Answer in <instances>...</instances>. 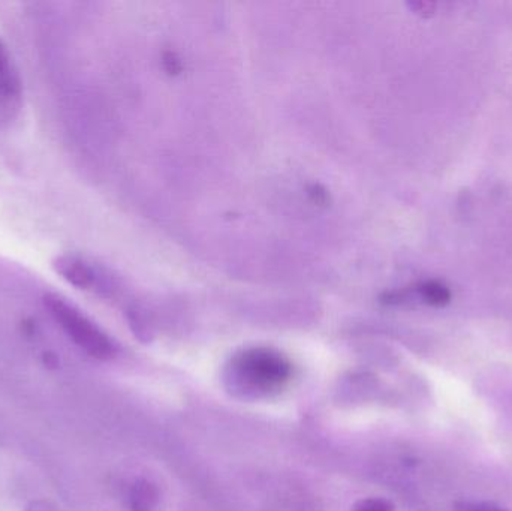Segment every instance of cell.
I'll list each match as a JSON object with an SVG mask.
<instances>
[{
  "label": "cell",
  "mask_w": 512,
  "mask_h": 511,
  "mask_svg": "<svg viewBox=\"0 0 512 511\" xmlns=\"http://www.w3.org/2000/svg\"><path fill=\"white\" fill-rule=\"evenodd\" d=\"M44 305L62 332L87 356L98 360L116 356V345L110 336L65 297L48 293Z\"/></svg>",
  "instance_id": "cell-1"
},
{
  "label": "cell",
  "mask_w": 512,
  "mask_h": 511,
  "mask_svg": "<svg viewBox=\"0 0 512 511\" xmlns=\"http://www.w3.org/2000/svg\"><path fill=\"white\" fill-rule=\"evenodd\" d=\"M233 369L246 387L262 393L282 389L292 377L289 360L270 348L243 351L234 359Z\"/></svg>",
  "instance_id": "cell-2"
},
{
  "label": "cell",
  "mask_w": 512,
  "mask_h": 511,
  "mask_svg": "<svg viewBox=\"0 0 512 511\" xmlns=\"http://www.w3.org/2000/svg\"><path fill=\"white\" fill-rule=\"evenodd\" d=\"M23 108V80L11 51L0 38V131L8 128Z\"/></svg>",
  "instance_id": "cell-3"
},
{
  "label": "cell",
  "mask_w": 512,
  "mask_h": 511,
  "mask_svg": "<svg viewBox=\"0 0 512 511\" xmlns=\"http://www.w3.org/2000/svg\"><path fill=\"white\" fill-rule=\"evenodd\" d=\"M53 269L78 290L105 294L111 290V278L92 261L80 255L63 254L53 261Z\"/></svg>",
  "instance_id": "cell-4"
},
{
  "label": "cell",
  "mask_w": 512,
  "mask_h": 511,
  "mask_svg": "<svg viewBox=\"0 0 512 511\" xmlns=\"http://www.w3.org/2000/svg\"><path fill=\"white\" fill-rule=\"evenodd\" d=\"M158 500V489L147 480H137L129 488L128 506L131 511H153Z\"/></svg>",
  "instance_id": "cell-5"
},
{
  "label": "cell",
  "mask_w": 512,
  "mask_h": 511,
  "mask_svg": "<svg viewBox=\"0 0 512 511\" xmlns=\"http://www.w3.org/2000/svg\"><path fill=\"white\" fill-rule=\"evenodd\" d=\"M417 294L421 302L429 306H435V308H442V306L451 302L450 288L439 281L423 282V284L418 285Z\"/></svg>",
  "instance_id": "cell-6"
},
{
  "label": "cell",
  "mask_w": 512,
  "mask_h": 511,
  "mask_svg": "<svg viewBox=\"0 0 512 511\" xmlns=\"http://www.w3.org/2000/svg\"><path fill=\"white\" fill-rule=\"evenodd\" d=\"M354 511H394L393 504L382 498H369L357 504Z\"/></svg>",
  "instance_id": "cell-7"
},
{
  "label": "cell",
  "mask_w": 512,
  "mask_h": 511,
  "mask_svg": "<svg viewBox=\"0 0 512 511\" xmlns=\"http://www.w3.org/2000/svg\"><path fill=\"white\" fill-rule=\"evenodd\" d=\"M457 511H508L492 503H460Z\"/></svg>",
  "instance_id": "cell-8"
},
{
  "label": "cell",
  "mask_w": 512,
  "mask_h": 511,
  "mask_svg": "<svg viewBox=\"0 0 512 511\" xmlns=\"http://www.w3.org/2000/svg\"><path fill=\"white\" fill-rule=\"evenodd\" d=\"M26 511H60L53 503L47 500H36L27 506Z\"/></svg>",
  "instance_id": "cell-9"
},
{
  "label": "cell",
  "mask_w": 512,
  "mask_h": 511,
  "mask_svg": "<svg viewBox=\"0 0 512 511\" xmlns=\"http://www.w3.org/2000/svg\"><path fill=\"white\" fill-rule=\"evenodd\" d=\"M415 6H417V11L421 12V14H423V12H426V14H432V12L435 11V3L420 2Z\"/></svg>",
  "instance_id": "cell-10"
}]
</instances>
